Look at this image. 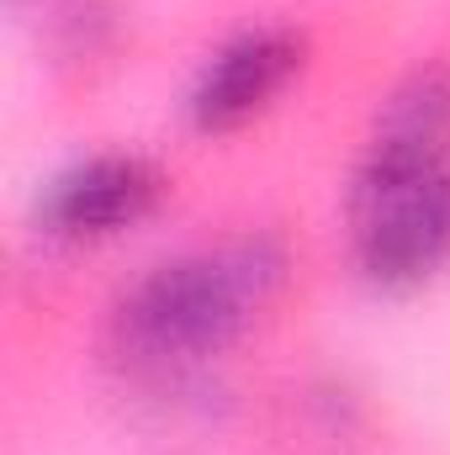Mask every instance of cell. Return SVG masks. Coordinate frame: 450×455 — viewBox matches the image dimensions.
Here are the masks:
<instances>
[{
  "instance_id": "5b68a950",
  "label": "cell",
  "mask_w": 450,
  "mask_h": 455,
  "mask_svg": "<svg viewBox=\"0 0 450 455\" xmlns=\"http://www.w3.org/2000/svg\"><path fill=\"white\" fill-rule=\"evenodd\" d=\"M371 138L419 143V148H450V64H419L414 75H403L387 91Z\"/></svg>"
},
{
  "instance_id": "7a4b0ae2",
  "label": "cell",
  "mask_w": 450,
  "mask_h": 455,
  "mask_svg": "<svg viewBox=\"0 0 450 455\" xmlns=\"http://www.w3.org/2000/svg\"><path fill=\"white\" fill-rule=\"evenodd\" d=\"M344 212L355 275L371 291H419L450 265V148L366 138Z\"/></svg>"
},
{
  "instance_id": "3957f363",
  "label": "cell",
  "mask_w": 450,
  "mask_h": 455,
  "mask_svg": "<svg viewBox=\"0 0 450 455\" xmlns=\"http://www.w3.org/2000/svg\"><path fill=\"white\" fill-rule=\"evenodd\" d=\"M165 196V175L143 154H85L37 196V233L53 243H101L143 223Z\"/></svg>"
},
{
  "instance_id": "277c9868",
  "label": "cell",
  "mask_w": 450,
  "mask_h": 455,
  "mask_svg": "<svg viewBox=\"0 0 450 455\" xmlns=\"http://www.w3.org/2000/svg\"><path fill=\"white\" fill-rule=\"evenodd\" d=\"M302 37L292 27H244L228 43H218L191 91H186V116L202 132H228L260 116L302 69Z\"/></svg>"
},
{
  "instance_id": "6da1fadb",
  "label": "cell",
  "mask_w": 450,
  "mask_h": 455,
  "mask_svg": "<svg viewBox=\"0 0 450 455\" xmlns=\"http://www.w3.org/2000/svg\"><path fill=\"white\" fill-rule=\"evenodd\" d=\"M286 275L292 254L265 228L170 254L117 297V355L154 381H175L244 339L254 318L281 297Z\"/></svg>"
}]
</instances>
